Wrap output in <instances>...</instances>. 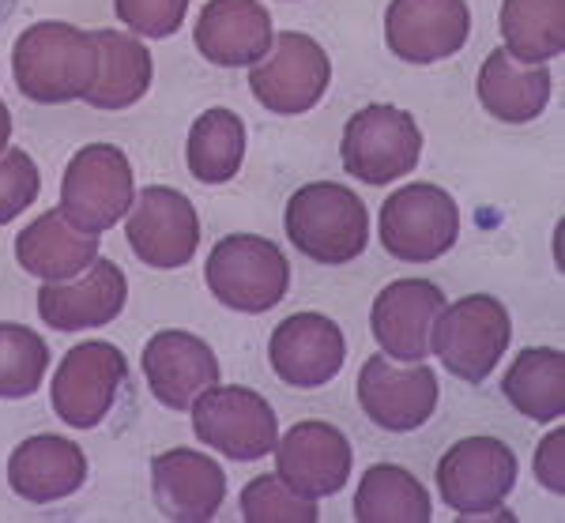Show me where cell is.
<instances>
[{
	"label": "cell",
	"instance_id": "cell-1",
	"mask_svg": "<svg viewBox=\"0 0 565 523\" xmlns=\"http://www.w3.org/2000/svg\"><path fill=\"white\" fill-rule=\"evenodd\" d=\"M12 76L20 95L42 106H61L84 98L98 76L95 31L72 23H34L12 45Z\"/></svg>",
	"mask_w": 565,
	"mask_h": 523
},
{
	"label": "cell",
	"instance_id": "cell-2",
	"mask_svg": "<svg viewBox=\"0 0 565 523\" xmlns=\"http://www.w3.org/2000/svg\"><path fill=\"white\" fill-rule=\"evenodd\" d=\"M287 237L317 264H351L370 245V211L340 181H313L287 200Z\"/></svg>",
	"mask_w": 565,
	"mask_h": 523
},
{
	"label": "cell",
	"instance_id": "cell-3",
	"mask_svg": "<svg viewBox=\"0 0 565 523\" xmlns=\"http://www.w3.org/2000/svg\"><path fill=\"white\" fill-rule=\"evenodd\" d=\"M215 301L238 313H268L287 298L290 264L276 242L260 234H226L215 242L204 268Z\"/></svg>",
	"mask_w": 565,
	"mask_h": 523
},
{
	"label": "cell",
	"instance_id": "cell-4",
	"mask_svg": "<svg viewBox=\"0 0 565 523\" xmlns=\"http://www.w3.org/2000/svg\"><path fill=\"white\" fill-rule=\"evenodd\" d=\"M509 339H513V324L505 306L490 293H468L437 313L430 351L441 357L452 377L479 384L494 373L501 354L509 351Z\"/></svg>",
	"mask_w": 565,
	"mask_h": 523
},
{
	"label": "cell",
	"instance_id": "cell-5",
	"mask_svg": "<svg viewBox=\"0 0 565 523\" xmlns=\"http://www.w3.org/2000/svg\"><path fill=\"white\" fill-rule=\"evenodd\" d=\"M340 154L351 178L366 185H392L423 159V128L399 106H362L343 128Z\"/></svg>",
	"mask_w": 565,
	"mask_h": 523
},
{
	"label": "cell",
	"instance_id": "cell-6",
	"mask_svg": "<svg viewBox=\"0 0 565 523\" xmlns=\"http://www.w3.org/2000/svg\"><path fill=\"white\" fill-rule=\"evenodd\" d=\"M132 162L114 143H87L68 159L61 178V215L87 234H103L132 207Z\"/></svg>",
	"mask_w": 565,
	"mask_h": 523
},
{
	"label": "cell",
	"instance_id": "cell-7",
	"mask_svg": "<svg viewBox=\"0 0 565 523\" xmlns=\"http://www.w3.org/2000/svg\"><path fill=\"white\" fill-rule=\"evenodd\" d=\"M381 245L404 264H430L452 249L460 234L457 200L445 189L415 181L381 204Z\"/></svg>",
	"mask_w": 565,
	"mask_h": 523
},
{
	"label": "cell",
	"instance_id": "cell-8",
	"mask_svg": "<svg viewBox=\"0 0 565 523\" xmlns=\"http://www.w3.org/2000/svg\"><path fill=\"white\" fill-rule=\"evenodd\" d=\"M193 434L231 460H264L276 452L279 418L271 403L242 384H212L193 403Z\"/></svg>",
	"mask_w": 565,
	"mask_h": 523
},
{
	"label": "cell",
	"instance_id": "cell-9",
	"mask_svg": "<svg viewBox=\"0 0 565 523\" xmlns=\"http://www.w3.org/2000/svg\"><path fill=\"white\" fill-rule=\"evenodd\" d=\"M332 84V61L324 45L309 34L282 31L271 50L249 68V90L271 114L295 117L313 109Z\"/></svg>",
	"mask_w": 565,
	"mask_h": 523
},
{
	"label": "cell",
	"instance_id": "cell-10",
	"mask_svg": "<svg viewBox=\"0 0 565 523\" xmlns=\"http://www.w3.org/2000/svg\"><path fill=\"white\" fill-rule=\"evenodd\" d=\"M516 485V456L498 437H463L437 463L441 501L460 516H487Z\"/></svg>",
	"mask_w": 565,
	"mask_h": 523
},
{
	"label": "cell",
	"instance_id": "cell-11",
	"mask_svg": "<svg viewBox=\"0 0 565 523\" xmlns=\"http://www.w3.org/2000/svg\"><path fill=\"white\" fill-rule=\"evenodd\" d=\"M125 377H129V362L114 343L106 339L76 343L61 357L57 377H53V410L68 426L95 429L109 415Z\"/></svg>",
	"mask_w": 565,
	"mask_h": 523
},
{
	"label": "cell",
	"instance_id": "cell-12",
	"mask_svg": "<svg viewBox=\"0 0 565 523\" xmlns=\"http://www.w3.org/2000/svg\"><path fill=\"white\" fill-rule=\"evenodd\" d=\"M125 234H129L132 253L148 268L170 271V268H185L196 256L200 218L193 211V200L181 196L178 189L148 185L132 200Z\"/></svg>",
	"mask_w": 565,
	"mask_h": 523
},
{
	"label": "cell",
	"instance_id": "cell-13",
	"mask_svg": "<svg viewBox=\"0 0 565 523\" xmlns=\"http://www.w3.org/2000/svg\"><path fill=\"white\" fill-rule=\"evenodd\" d=\"M359 403L377 429L412 434L430 421L437 407V377L430 365H392L388 354H373L359 373Z\"/></svg>",
	"mask_w": 565,
	"mask_h": 523
},
{
	"label": "cell",
	"instance_id": "cell-14",
	"mask_svg": "<svg viewBox=\"0 0 565 523\" xmlns=\"http://www.w3.org/2000/svg\"><path fill=\"white\" fill-rule=\"evenodd\" d=\"M351 440L332 421H298L276 440V474L298 498H332L351 479Z\"/></svg>",
	"mask_w": 565,
	"mask_h": 523
},
{
	"label": "cell",
	"instance_id": "cell-15",
	"mask_svg": "<svg viewBox=\"0 0 565 523\" xmlns=\"http://www.w3.org/2000/svg\"><path fill=\"white\" fill-rule=\"evenodd\" d=\"M471 12L463 0H392L385 12V42L392 57L434 64L463 50Z\"/></svg>",
	"mask_w": 565,
	"mask_h": 523
},
{
	"label": "cell",
	"instance_id": "cell-16",
	"mask_svg": "<svg viewBox=\"0 0 565 523\" xmlns=\"http://www.w3.org/2000/svg\"><path fill=\"white\" fill-rule=\"evenodd\" d=\"M348 339L324 313H295L271 332L268 362L290 388H321L343 370Z\"/></svg>",
	"mask_w": 565,
	"mask_h": 523
},
{
	"label": "cell",
	"instance_id": "cell-17",
	"mask_svg": "<svg viewBox=\"0 0 565 523\" xmlns=\"http://www.w3.org/2000/svg\"><path fill=\"white\" fill-rule=\"evenodd\" d=\"M445 309L441 287L430 279H396L373 298L370 328L381 343V354L392 362H426L430 354L434 320Z\"/></svg>",
	"mask_w": 565,
	"mask_h": 523
},
{
	"label": "cell",
	"instance_id": "cell-18",
	"mask_svg": "<svg viewBox=\"0 0 565 523\" xmlns=\"http://www.w3.org/2000/svg\"><path fill=\"white\" fill-rule=\"evenodd\" d=\"M129 301V279L114 260L95 256L87 271L65 282H45L39 290V317L57 332H87L121 317Z\"/></svg>",
	"mask_w": 565,
	"mask_h": 523
},
{
	"label": "cell",
	"instance_id": "cell-19",
	"mask_svg": "<svg viewBox=\"0 0 565 523\" xmlns=\"http://www.w3.org/2000/svg\"><path fill=\"white\" fill-rule=\"evenodd\" d=\"M143 377L162 407L189 410L212 384H218V357L200 335L167 328L143 346Z\"/></svg>",
	"mask_w": 565,
	"mask_h": 523
},
{
	"label": "cell",
	"instance_id": "cell-20",
	"mask_svg": "<svg viewBox=\"0 0 565 523\" xmlns=\"http://www.w3.org/2000/svg\"><path fill=\"white\" fill-rule=\"evenodd\" d=\"M151 493L167 520L207 523L223 509L226 474L212 456L193 448H170L151 460Z\"/></svg>",
	"mask_w": 565,
	"mask_h": 523
},
{
	"label": "cell",
	"instance_id": "cell-21",
	"mask_svg": "<svg viewBox=\"0 0 565 523\" xmlns=\"http://www.w3.org/2000/svg\"><path fill=\"white\" fill-rule=\"evenodd\" d=\"M193 39L196 50L218 68H253L271 50L276 31L260 0H207Z\"/></svg>",
	"mask_w": 565,
	"mask_h": 523
},
{
	"label": "cell",
	"instance_id": "cell-22",
	"mask_svg": "<svg viewBox=\"0 0 565 523\" xmlns=\"http://www.w3.org/2000/svg\"><path fill=\"white\" fill-rule=\"evenodd\" d=\"M8 482L31 504H53L61 498H72L87 482V456L79 445L57 437L39 434L23 440L8 460Z\"/></svg>",
	"mask_w": 565,
	"mask_h": 523
},
{
	"label": "cell",
	"instance_id": "cell-23",
	"mask_svg": "<svg viewBox=\"0 0 565 523\" xmlns=\"http://www.w3.org/2000/svg\"><path fill=\"white\" fill-rule=\"evenodd\" d=\"M98 256V234H87L72 226L57 211H42L31 226H23L15 237V260L23 271L39 275L45 282H65L87 271Z\"/></svg>",
	"mask_w": 565,
	"mask_h": 523
},
{
	"label": "cell",
	"instance_id": "cell-24",
	"mask_svg": "<svg viewBox=\"0 0 565 523\" xmlns=\"http://www.w3.org/2000/svg\"><path fill=\"white\" fill-rule=\"evenodd\" d=\"M479 103L490 117L505 125L535 121L551 103V72H546V64H524L509 57L501 45L479 68Z\"/></svg>",
	"mask_w": 565,
	"mask_h": 523
},
{
	"label": "cell",
	"instance_id": "cell-25",
	"mask_svg": "<svg viewBox=\"0 0 565 523\" xmlns=\"http://www.w3.org/2000/svg\"><path fill=\"white\" fill-rule=\"evenodd\" d=\"M98 42V76L84 103L95 109H129L151 90L154 64L140 39L121 31H95Z\"/></svg>",
	"mask_w": 565,
	"mask_h": 523
},
{
	"label": "cell",
	"instance_id": "cell-26",
	"mask_svg": "<svg viewBox=\"0 0 565 523\" xmlns=\"http://www.w3.org/2000/svg\"><path fill=\"white\" fill-rule=\"evenodd\" d=\"M501 392L524 418L558 421L565 415V354L554 346H527L513 357Z\"/></svg>",
	"mask_w": 565,
	"mask_h": 523
},
{
	"label": "cell",
	"instance_id": "cell-27",
	"mask_svg": "<svg viewBox=\"0 0 565 523\" xmlns=\"http://www.w3.org/2000/svg\"><path fill=\"white\" fill-rule=\"evenodd\" d=\"M359 523H430V493L412 471L396 463H377L362 474L354 493Z\"/></svg>",
	"mask_w": 565,
	"mask_h": 523
},
{
	"label": "cell",
	"instance_id": "cell-28",
	"mask_svg": "<svg viewBox=\"0 0 565 523\" xmlns=\"http://www.w3.org/2000/svg\"><path fill=\"white\" fill-rule=\"evenodd\" d=\"M245 159V125L234 109L212 106L189 128L185 162L189 173L204 185H223L242 170Z\"/></svg>",
	"mask_w": 565,
	"mask_h": 523
},
{
	"label": "cell",
	"instance_id": "cell-29",
	"mask_svg": "<svg viewBox=\"0 0 565 523\" xmlns=\"http://www.w3.org/2000/svg\"><path fill=\"white\" fill-rule=\"evenodd\" d=\"M505 53L524 64H546L565 50V0H501Z\"/></svg>",
	"mask_w": 565,
	"mask_h": 523
},
{
	"label": "cell",
	"instance_id": "cell-30",
	"mask_svg": "<svg viewBox=\"0 0 565 523\" xmlns=\"http://www.w3.org/2000/svg\"><path fill=\"white\" fill-rule=\"evenodd\" d=\"M50 370V346L23 324H0V399H26Z\"/></svg>",
	"mask_w": 565,
	"mask_h": 523
},
{
	"label": "cell",
	"instance_id": "cell-31",
	"mask_svg": "<svg viewBox=\"0 0 565 523\" xmlns=\"http://www.w3.org/2000/svg\"><path fill=\"white\" fill-rule=\"evenodd\" d=\"M242 520L245 523H317L321 509L317 501L298 498L279 482V474H260L242 490Z\"/></svg>",
	"mask_w": 565,
	"mask_h": 523
},
{
	"label": "cell",
	"instance_id": "cell-32",
	"mask_svg": "<svg viewBox=\"0 0 565 523\" xmlns=\"http://www.w3.org/2000/svg\"><path fill=\"white\" fill-rule=\"evenodd\" d=\"M42 173L34 167V159L20 147H8L0 154V226L12 223L15 215H23L26 207L39 200Z\"/></svg>",
	"mask_w": 565,
	"mask_h": 523
},
{
	"label": "cell",
	"instance_id": "cell-33",
	"mask_svg": "<svg viewBox=\"0 0 565 523\" xmlns=\"http://www.w3.org/2000/svg\"><path fill=\"white\" fill-rule=\"evenodd\" d=\"M114 12L143 39H170L185 23L189 0H114Z\"/></svg>",
	"mask_w": 565,
	"mask_h": 523
},
{
	"label": "cell",
	"instance_id": "cell-34",
	"mask_svg": "<svg viewBox=\"0 0 565 523\" xmlns=\"http://www.w3.org/2000/svg\"><path fill=\"white\" fill-rule=\"evenodd\" d=\"M562 445H565V434H562V429H554V434L540 445V452H535V474H540V482H543L551 493H562V490H565Z\"/></svg>",
	"mask_w": 565,
	"mask_h": 523
},
{
	"label": "cell",
	"instance_id": "cell-35",
	"mask_svg": "<svg viewBox=\"0 0 565 523\" xmlns=\"http://www.w3.org/2000/svg\"><path fill=\"white\" fill-rule=\"evenodd\" d=\"M8 140H12V114H8V106L0 103V154L8 151Z\"/></svg>",
	"mask_w": 565,
	"mask_h": 523
},
{
	"label": "cell",
	"instance_id": "cell-36",
	"mask_svg": "<svg viewBox=\"0 0 565 523\" xmlns=\"http://www.w3.org/2000/svg\"><path fill=\"white\" fill-rule=\"evenodd\" d=\"M15 4H20V0H0V26H4L8 20H12Z\"/></svg>",
	"mask_w": 565,
	"mask_h": 523
}]
</instances>
